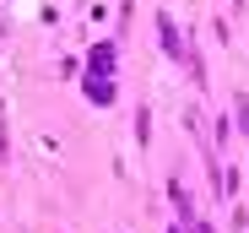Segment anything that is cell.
Instances as JSON below:
<instances>
[{
	"mask_svg": "<svg viewBox=\"0 0 249 233\" xmlns=\"http://www.w3.org/2000/svg\"><path fill=\"white\" fill-rule=\"evenodd\" d=\"M108 71H114V49H108V44H98V49H92V60H87V76H103V82H108Z\"/></svg>",
	"mask_w": 249,
	"mask_h": 233,
	"instance_id": "obj_1",
	"label": "cell"
},
{
	"mask_svg": "<svg viewBox=\"0 0 249 233\" xmlns=\"http://www.w3.org/2000/svg\"><path fill=\"white\" fill-rule=\"evenodd\" d=\"M157 33H162V49H168V54H179V60H190V54H184V44H179V27H174L168 17L157 22Z\"/></svg>",
	"mask_w": 249,
	"mask_h": 233,
	"instance_id": "obj_2",
	"label": "cell"
},
{
	"mask_svg": "<svg viewBox=\"0 0 249 233\" xmlns=\"http://www.w3.org/2000/svg\"><path fill=\"white\" fill-rule=\"evenodd\" d=\"M87 98H92V103H108V98H114V87L103 82V76H87Z\"/></svg>",
	"mask_w": 249,
	"mask_h": 233,
	"instance_id": "obj_3",
	"label": "cell"
}]
</instances>
